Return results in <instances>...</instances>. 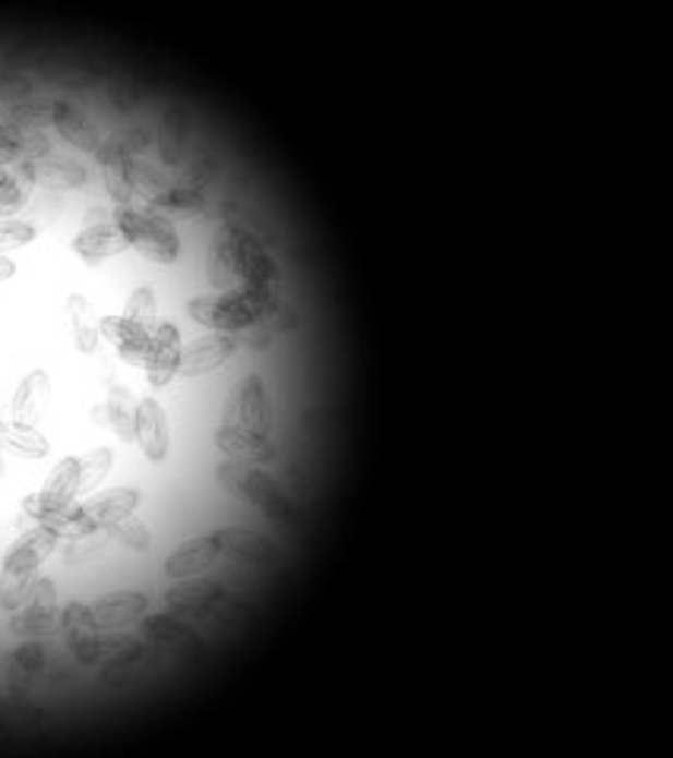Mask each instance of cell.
<instances>
[{
	"label": "cell",
	"mask_w": 673,
	"mask_h": 758,
	"mask_svg": "<svg viewBox=\"0 0 673 758\" xmlns=\"http://www.w3.org/2000/svg\"><path fill=\"white\" fill-rule=\"evenodd\" d=\"M238 269H241V288H250V291H266V294H276L278 269L276 263L266 256V250L260 246L256 238H250L244 231V241H241V256H238Z\"/></svg>",
	"instance_id": "cell-16"
},
{
	"label": "cell",
	"mask_w": 673,
	"mask_h": 758,
	"mask_svg": "<svg viewBox=\"0 0 673 758\" xmlns=\"http://www.w3.org/2000/svg\"><path fill=\"white\" fill-rule=\"evenodd\" d=\"M45 408H48V373L29 370L13 395V424L35 426L45 418Z\"/></svg>",
	"instance_id": "cell-19"
},
{
	"label": "cell",
	"mask_w": 673,
	"mask_h": 758,
	"mask_svg": "<svg viewBox=\"0 0 673 758\" xmlns=\"http://www.w3.org/2000/svg\"><path fill=\"white\" fill-rule=\"evenodd\" d=\"M215 446L225 455H231L235 461H253V465H266L276 461V446L266 436H253L244 426H218L215 430Z\"/></svg>",
	"instance_id": "cell-14"
},
{
	"label": "cell",
	"mask_w": 673,
	"mask_h": 758,
	"mask_svg": "<svg viewBox=\"0 0 673 758\" xmlns=\"http://www.w3.org/2000/svg\"><path fill=\"white\" fill-rule=\"evenodd\" d=\"M7 181V175H3V165H0V183Z\"/></svg>",
	"instance_id": "cell-46"
},
{
	"label": "cell",
	"mask_w": 673,
	"mask_h": 758,
	"mask_svg": "<svg viewBox=\"0 0 673 758\" xmlns=\"http://www.w3.org/2000/svg\"><path fill=\"white\" fill-rule=\"evenodd\" d=\"M0 449L29 455V458H41V455H48L51 446H48V440L35 426L0 424Z\"/></svg>",
	"instance_id": "cell-29"
},
{
	"label": "cell",
	"mask_w": 673,
	"mask_h": 758,
	"mask_svg": "<svg viewBox=\"0 0 673 758\" xmlns=\"http://www.w3.org/2000/svg\"><path fill=\"white\" fill-rule=\"evenodd\" d=\"M218 556H221V546L215 541V534H209V538H193V541H187L184 546H178L168 556L165 573L171 578L200 576V573H206L213 566Z\"/></svg>",
	"instance_id": "cell-17"
},
{
	"label": "cell",
	"mask_w": 673,
	"mask_h": 758,
	"mask_svg": "<svg viewBox=\"0 0 673 758\" xmlns=\"http://www.w3.org/2000/svg\"><path fill=\"white\" fill-rule=\"evenodd\" d=\"M178 361H181V335L175 323H158L146 354V376L155 389L168 386L178 373Z\"/></svg>",
	"instance_id": "cell-11"
},
{
	"label": "cell",
	"mask_w": 673,
	"mask_h": 758,
	"mask_svg": "<svg viewBox=\"0 0 673 758\" xmlns=\"http://www.w3.org/2000/svg\"><path fill=\"white\" fill-rule=\"evenodd\" d=\"M215 175V161L206 155V158H196L193 168L187 171V183L184 190H193V193H203V187L213 181Z\"/></svg>",
	"instance_id": "cell-43"
},
{
	"label": "cell",
	"mask_w": 673,
	"mask_h": 758,
	"mask_svg": "<svg viewBox=\"0 0 673 758\" xmlns=\"http://www.w3.org/2000/svg\"><path fill=\"white\" fill-rule=\"evenodd\" d=\"M105 405H108L105 414L115 424V433L121 436L123 443H133L136 440V401H133V393L123 389V386H111Z\"/></svg>",
	"instance_id": "cell-27"
},
{
	"label": "cell",
	"mask_w": 673,
	"mask_h": 758,
	"mask_svg": "<svg viewBox=\"0 0 673 758\" xmlns=\"http://www.w3.org/2000/svg\"><path fill=\"white\" fill-rule=\"evenodd\" d=\"M165 601L175 613H203L218 601H225V588L215 585V581H187V585L171 588L165 594Z\"/></svg>",
	"instance_id": "cell-21"
},
{
	"label": "cell",
	"mask_w": 673,
	"mask_h": 758,
	"mask_svg": "<svg viewBox=\"0 0 673 758\" xmlns=\"http://www.w3.org/2000/svg\"><path fill=\"white\" fill-rule=\"evenodd\" d=\"M115 221L123 231L127 243H133L143 256H149L155 263H175L181 256V241L178 234L168 228V221L155 218V215L136 213V209H118Z\"/></svg>",
	"instance_id": "cell-4"
},
{
	"label": "cell",
	"mask_w": 673,
	"mask_h": 758,
	"mask_svg": "<svg viewBox=\"0 0 673 758\" xmlns=\"http://www.w3.org/2000/svg\"><path fill=\"white\" fill-rule=\"evenodd\" d=\"M111 461H115V453L108 446L95 449L86 458H80V471H76V493H86L93 490L108 471H111Z\"/></svg>",
	"instance_id": "cell-33"
},
{
	"label": "cell",
	"mask_w": 673,
	"mask_h": 758,
	"mask_svg": "<svg viewBox=\"0 0 673 758\" xmlns=\"http://www.w3.org/2000/svg\"><path fill=\"white\" fill-rule=\"evenodd\" d=\"M215 541L221 550H228L231 556L244 560V563H256V566H273L278 560V550L273 541H266L263 534H253L247 528H218Z\"/></svg>",
	"instance_id": "cell-18"
},
{
	"label": "cell",
	"mask_w": 673,
	"mask_h": 758,
	"mask_svg": "<svg viewBox=\"0 0 673 758\" xmlns=\"http://www.w3.org/2000/svg\"><path fill=\"white\" fill-rule=\"evenodd\" d=\"M218 484L235 490V493H244L247 500H253L266 516L276 518V521H295V518H298L295 506H291L288 496L278 490L276 481H273L269 474L256 471V468H247V465H238V461L221 465V468H218Z\"/></svg>",
	"instance_id": "cell-3"
},
{
	"label": "cell",
	"mask_w": 673,
	"mask_h": 758,
	"mask_svg": "<svg viewBox=\"0 0 673 758\" xmlns=\"http://www.w3.org/2000/svg\"><path fill=\"white\" fill-rule=\"evenodd\" d=\"M55 127L61 130V136L70 143V146H76V149L83 152H98V133H95V127L76 108H70V105H63V101H58L55 105Z\"/></svg>",
	"instance_id": "cell-24"
},
{
	"label": "cell",
	"mask_w": 673,
	"mask_h": 758,
	"mask_svg": "<svg viewBox=\"0 0 673 758\" xmlns=\"http://www.w3.org/2000/svg\"><path fill=\"white\" fill-rule=\"evenodd\" d=\"M0 474H3V461H0Z\"/></svg>",
	"instance_id": "cell-47"
},
{
	"label": "cell",
	"mask_w": 673,
	"mask_h": 758,
	"mask_svg": "<svg viewBox=\"0 0 673 758\" xmlns=\"http://www.w3.org/2000/svg\"><path fill=\"white\" fill-rule=\"evenodd\" d=\"M123 320H130L133 326H140V329H155V294L153 288H136L133 294H130V301H127V316Z\"/></svg>",
	"instance_id": "cell-36"
},
{
	"label": "cell",
	"mask_w": 673,
	"mask_h": 758,
	"mask_svg": "<svg viewBox=\"0 0 673 758\" xmlns=\"http://www.w3.org/2000/svg\"><path fill=\"white\" fill-rule=\"evenodd\" d=\"M118 541H123L127 546H133V550H149V544H153V534L146 531V525L140 521V518L127 516L121 518V521H115L111 528H108Z\"/></svg>",
	"instance_id": "cell-38"
},
{
	"label": "cell",
	"mask_w": 673,
	"mask_h": 758,
	"mask_svg": "<svg viewBox=\"0 0 673 758\" xmlns=\"http://www.w3.org/2000/svg\"><path fill=\"white\" fill-rule=\"evenodd\" d=\"M235 351H238L235 335L215 333L203 335V338H193L187 348H181L178 373H181V376H203V373H213V370H218L221 364H228Z\"/></svg>",
	"instance_id": "cell-8"
},
{
	"label": "cell",
	"mask_w": 673,
	"mask_h": 758,
	"mask_svg": "<svg viewBox=\"0 0 673 758\" xmlns=\"http://www.w3.org/2000/svg\"><path fill=\"white\" fill-rule=\"evenodd\" d=\"M0 424H3V421H0Z\"/></svg>",
	"instance_id": "cell-48"
},
{
	"label": "cell",
	"mask_w": 673,
	"mask_h": 758,
	"mask_svg": "<svg viewBox=\"0 0 673 758\" xmlns=\"http://www.w3.org/2000/svg\"><path fill=\"white\" fill-rule=\"evenodd\" d=\"M76 471H80V461H76V458H63V461H58V468L48 474L45 486H41L35 496L23 500V513L35 518V521H41L45 516H51V513H58L63 506H70L73 496H76Z\"/></svg>",
	"instance_id": "cell-7"
},
{
	"label": "cell",
	"mask_w": 673,
	"mask_h": 758,
	"mask_svg": "<svg viewBox=\"0 0 673 758\" xmlns=\"http://www.w3.org/2000/svg\"><path fill=\"white\" fill-rule=\"evenodd\" d=\"M95 155H98V161H101V168H105V187H108L111 200L118 203V209H127V203H130V196H133L130 178H127V165H130L127 152L118 149L115 143H101Z\"/></svg>",
	"instance_id": "cell-22"
},
{
	"label": "cell",
	"mask_w": 673,
	"mask_h": 758,
	"mask_svg": "<svg viewBox=\"0 0 673 758\" xmlns=\"http://www.w3.org/2000/svg\"><path fill=\"white\" fill-rule=\"evenodd\" d=\"M55 601H58L55 581H51V578H35V581H32L29 598L23 601L20 610H13L10 633L26 638L48 636L51 626H55Z\"/></svg>",
	"instance_id": "cell-6"
},
{
	"label": "cell",
	"mask_w": 673,
	"mask_h": 758,
	"mask_svg": "<svg viewBox=\"0 0 673 758\" xmlns=\"http://www.w3.org/2000/svg\"><path fill=\"white\" fill-rule=\"evenodd\" d=\"M13 273H16V266L7 260V256H0V281H7V278H13Z\"/></svg>",
	"instance_id": "cell-45"
},
{
	"label": "cell",
	"mask_w": 673,
	"mask_h": 758,
	"mask_svg": "<svg viewBox=\"0 0 673 758\" xmlns=\"http://www.w3.org/2000/svg\"><path fill=\"white\" fill-rule=\"evenodd\" d=\"M127 178H130V190H136V193H140V196H146L149 203H158V200L171 190V187L161 181V178H155L146 165H136V161H130V165H127Z\"/></svg>",
	"instance_id": "cell-35"
},
{
	"label": "cell",
	"mask_w": 673,
	"mask_h": 758,
	"mask_svg": "<svg viewBox=\"0 0 673 758\" xmlns=\"http://www.w3.org/2000/svg\"><path fill=\"white\" fill-rule=\"evenodd\" d=\"M41 667H45V648L38 641L23 645L10 654V683L20 686L23 679H29L32 673H38Z\"/></svg>",
	"instance_id": "cell-34"
},
{
	"label": "cell",
	"mask_w": 673,
	"mask_h": 758,
	"mask_svg": "<svg viewBox=\"0 0 673 758\" xmlns=\"http://www.w3.org/2000/svg\"><path fill=\"white\" fill-rule=\"evenodd\" d=\"M105 546V534L101 531H89V534H80V538H70L67 544H63V556L73 563V560H86V556H93V553H98Z\"/></svg>",
	"instance_id": "cell-40"
},
{
	"label": "cell",
	"mask_w": 673,
	"mask_h": 758,
	"mask_svg": "<svg viewBox=\"0 0 673 758\" xmlns=\"http://www.w3.org/2000/svg\"><path fill=\"white\" fill-rule=\"evenodd\" d=\"M35 168V183H45L51 190H73V187H83L86 183V168L76 165V161H67V158H41V161H32Z\"/></svg>",
	"instance_id": "cell-23"
},
{
	"label": "cell",
	"mask_w": 673,
	"mask_h": 758,
	"mask_svg": "<svg viewBox=\"0 0 673 758\" xmlns=\"http://www.w3.org/2000/svg\"><path fill=\"white\" fill-rule=\"evenodd\" d=\"M67 313H70V326H73V338H76V348L83 354H93L95 345H98V320L93 313V303L86 301L83 294H70L67 298Z\"/></svg>",
	"instance_id": "cell-26"
},
{
	"label": "cell",
	"mask_w": 673,
	"mask_h": 758,
	"mask_svg": "<svg viewBox=\"0 0 673 758\" xmlns=\"http://www.w3.org/2000/svg\"><path fill=\"white\" fill-rule=\"evenodd\" d=\"M146 610H149V598L140 594V591H115V594H108V598H98V601L89 606L93 623L101 633H108V629H123V626L143 619Z\"/></svg>",
	"instance_id": "cell-12"
},
{
	"label": "cell",
	"mask_w": 673,
	"mask_h": 758,
	"mask_svg": "<svg viewBox=\"0 0 673 758\" xmlns=\"http://www.w3.org/2000/svg\"><path fill=\"white\" fill-rule=\"evenodd\" d=\"M133 651H146L143 641H133V638H121V636H98L95 633L89 641H83L73 654L83 661V664H108L121 654H133Z\"/></svg>",
	"instance_id": "cell-25"
},
{
	"label": "cell",
	"mask_w": 673,
	"mask_h": 758,
	"mask_svg": "<svg viewBox=\"0 0 673 758\" xmlns=\"http://www.w3.org/2000/svg\"><path fill=\"white\" fill-rule=\"evenodd\" d=\"M206 209V196L203 193H193V190H168L158 203H153V215L155 218H178V221H184V218H196V215Z\"/></svg>",
	"instance_id": "cell-28"
},
{
	"label": "cell",
	"mask_w": 673,
	"mask_h": 758,
	"mask_svg": "<svg viewBox=\"0 0 673 758\" xmlns=\"http://www.w3.org/2000/svg\"><path fill=\"white\" fill-rule=\"evenodd\" d=\"M29 80L26 76H16L10 70H0V101H20L29 95Z\"/></svg>",
	"instance_id": "cell-42"
},
{
	"label": "cell",
	"mask_w": 673,
	"mask_h": 758,
	"mask_svg": "<svg viewBox=\"0 0 673 758\" xmlns=\"http://www.w3.org/2000/svg\"><path fill=\"white\" fill-rule=\"evenodd\" d=\"M98 333L105 335V338L118 348V354H121L127 364L146 366V354H149V345H153V338H149L146 329L133 326V323L123 320V316H105V320L98 323Z\"/></svg>",
	"instance_id": "cell-15"
},
{
	"label": "cell",
	"mask_w": 673,
	"mask_h": 758,
	"mask_svg": "<svg viewBox=\"0 0 673 758\" xmlns=\"http://www.w3.org/2000/svg\"><path fill=\"white\" fill-rule=\"evenodd\" d=\"M184 143H187V127H184V115L178 108H171L165 115V121L158 127V152L165 158V165H178L181 155H184Z\"/></svg>",
	"instance_id": "cell-31"
},
{
	"label": "cell",
	"mask_w": 673,
	"mask_h": 758,
	"mask_svg": "<svg viewBox=\"0 0 673 758\" xmlns=\"http://www.w3.org/2000/svg\"><path fill=\"white\" fill-rule=\"evenodd\" d=\"M241 241H244V231H241V228H235V225H225L213 243V256H209V281H213V288L225 291V294L241 288V269H238Z\"/></svg>",
	"instance_id": "cell-9"
},
{
	"label": "cell",
	"mask_w": 673,
	"mask_h": 758,
	"mask_svg": "<svg viewBox=\"0 0 673 758\" xmlns=\"http://www.w3.org/2000/svg\"><path fill=\"white\" fill-rule=\"evenodd\" d=\"M140 633L146 636V641H155V645H181V641H193V629L187 626L184 619H178L175 613H161V616L143 619Z\"/></svg>",
	"instance_id": "cell-30"
},
{
	"label": "cell",
	"mask_w": 673,
	"mask_h": 758,
	"mask_svg": "<svg viewBox=\"0 0 673 758\" xmlns=\"http://www.w3.org/2000/svg\"><path fill=\"white\" fill-rule=\"evenodd\" d=\"M235 411H238V418H241L247 433H253V436H266L269 433V408H266V389H263L260 376H247L244 383H241Z\"/></svg>",
	"instance_id": "cell-20"
},
{
	"label": "cell",
	"mask_w": 673,
	"mask_h": 758,
	"mask_svg": "<svg viewBox=\"0 0 673 758\" xmlns=\"http://www.w3.org/2000/svg\"><path fill=\"white\" fill-rule=\"evenodd\" d=\"M278 301L276 294H266V291H250V288H238V291H228L225 298H193L187 303V313L190 320L209 326V329H218V333L231 335L241 333L247 326L266 320L269 313H276Z\"/></svg>",
	"instance_id": "cell-2"
},
{
	"label": "cell",
	"mask_w": 673,
	"mask_h": 758,
	"mask_svg": "<svg viewBox=\"0 0 673 758\" xmlns=\"http://www.w3.org/2000/svg\"><path fill=\"white\" fill-rule=\"evenodd\" d=\"M55 105L58 101H26V105H13L10 111V123H20V127H41V123L55 121Z\"/></svg>",
	"instance_id": "cell-37"
},
{
	"label": "cell",
	"mask_w": 673,
	"mask_h": 758,
	"mask_svg": "<svg viewBox=\"0 0 673 758\" xmlns=\"http://www.w3.org/2000/svg\"><path fill=\"white\" fill-rule=\"evenodd\" d=\"M73 253L86 263V266H98L101 260L121 253L127 246V238L123 231L118 228V221L111 215L105 213L101 206H93L86 218H83V231L73 238Z\"/></svg>",
	"instance_id": "cell-5"
},
{
	"label": "cell",
	"mask_w": 673,
	"mask_h": 758,
	"mask_svg": "<svg viewBox=\"0 0 673 758\" xmlns=\"http://www.w3.org/2000/svg\"><path fill=\"white\" fill-rule=\"evenodd\" d=\"M136 506H140V490L118 486V490H108L101 496H93L86 506H80V516H83V525L89 531H108L115 521L133 516Z\"/></svg>",
	"instance_id": "cell-10"
},
{
	"label": "cell",
	"mask_w": 673,
	"mask_h": 758,
	"mask_svg": "<svg viewBox=\"0 0 673 758\" xmlns=\"http://www.w3.org/2000/svg\"><path fill=\"white\" fill-rule=\"evenodd\" d=\"M58 534L51 528H45L41 521H35V528H29L16 544L10 546L7 560H3V573H0V606L3 610H20L23 601L29 598L32 581L38 566L45 563V556L58 546Z\"/></svg>",
	"instance_id": "cell-1"
},
{
	"label": "cell",
	"mask_w": 673,
	"mask_h": 758,
	"mask_svg": "<svg viewBox=\"0 0 673 758\" xmlns=\"http://www.w3.org/2000/svg\"><path fill=\"white\" fill-rule=\"evenodd\" d=\"M149 143H153V136L143 127H127L123 133H118V140H115V146L121 152H143Z\"/></svg>",
	"instance_id": "cell-44"
},
{
	"label": "cell",
	"mask_w": 673,
	"mask_h": 758,
	"mask_svg": "<svg viewBox=\"0 0 673 758\" xmlns=\"http://www.w3.org/2000/svg\"><path fill=\"white\" fill-rule=\"evenodd\" d=\"M35 238V228L26 221H13V218H0V250L10 246H26Z\"/></svg>",
	"instance_id": "cell-41"
},
{
	"label": "cell",
	"mask_w": 673,
	"mask_h": 758,
	"mask_svg": "<svg viewBox=\"0 0 673 758\" xmlns=\"http://www.w3.org/2000/svg\"><path fill=\"white\" fill-rule=\"evenodd\" d=\"M146 654H149V648H146V651H133V654H121V658L108 661V664L101 667V679H105V683H111V686L133 679V676H136V664H140Z\"/></svg>",
	"instance_id": "cell-39"
},
{
	"label": "cell",
	"mask_w": 673,
	"mask_h": 758,
	"mask_svg": "<svg viewBox=\"0 0 673 758\" xmlns=\"http://www.w3.org/2000/svg\"><path fill=\"white\" fill-rule=\"evenodd\" d=\"M63 633H67V645H70V651H76L83 641H89V638L98 633V626L93 623L89 606L86 604L67 606V613H63Z\"/></svg>",
	"instance_id": "cell-32"
},
{
	"label": "cell",
	"mask_w": 673,
	"mask_h": 758,
	"mask_svg": "<svg viewBox=\"0 0 673 758\" xmlns=\"http://www.w3.org/2000/svg\"><path fill=\"white\" fill-rule=\"evenodd\" d=\"M136 443L143 446L146 458L161 461L171 446V433H168V418L161 411V405L153 398H143L136 405Z\"/></svg>",
	"instance_id": "cell-13"
}]
</instances>
